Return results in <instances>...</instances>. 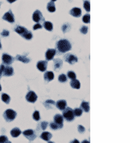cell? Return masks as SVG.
I'll return each mask as SVG.
<instances>
[{"label":"cell","mask_w":130,"mask_h":143,"mask_svg":"<svg viewBox=\"0 0 130 143\" xmlns=\"http://www.w3.org/2000/svg\"><path fill=\"white\" fill-rule=\"evenodd\" d=\"M70 85L72 88H75V89H80V82L76 79L72 80V81L70 82Z\"/></svg>","instance_id":"cell-19"},{"label":"cell","mask_w":130,"mask_h":143,"mask_svg":"<svg viewBox=\"0 0 130 143\" xmlns=\"http://www.w3.org/2000/svg\"><path fill=\"white\" fill-rule=\"evenodd\" d=\"M81 108L85 112L88 113L90 111V105L87 101H82L81 103Z\"/></svg>","instance_id":"cell-21"},{"label":"cell","mask_w":130,"mask_h":143,"mask_svg":"<svg viewBox=\"0 0 130 143\" xmlns=\"http://www.w3.org/2000/svg\"><path fill=\"white\" fill-rule=\"evenodd\" d=\"M10 134H11V135L13 137H17L21 134V131H20V129L19 128H14V129H12L11 130Z\"/></svg>","instance_id":"cell-22"},{"label":"cell","mask_w":130,"mask_h":143,"mask_svg":"<svg viewBox=\"0 0 130 143\" xmlns=\"http://www.w3.org/2000/svg\"><path fill=\"white\" fill-rule=\"evenodd\" d=\"M0 49H2V44H1V42H0Z\"/></svg>","instance_id":"cell-46"},{"label":"cell","mask_w":130,"mask_h":143,"mask_svg":"<svg viewBox=\"0 0 130 143\" xmlns=\"http://www.w3.org/2000/svg\"><path fill=\"white\" fill-rule=\"evenodd\" d=\"M64 59L67 62H68L70 64H74L78 61V59L76 56L71 54H67L64 56Z\"/></svg>","instance_id":"cell-6"},{"label":"cell","mask_w":130,"mask_h":143,"mask_svg":"<svg viewBox=\"0 0 130 143\" xmlns=\"http://www.w3.org/2000/svg\"><path fill=\"white\" fill-rule=\"evenodd\" d=\"M67 76L69 79L71 80H74V79H76V74L75 73L72 72V71H69L68 73H67Z\"/></svg>","instance_id":"cell-33"},{"label":"cell","mask_w":130,"mask_h":143,"mask_svg":"<svg viewBox=\"0 0 130 143\" xmlns=\"http://www.w3.org/2000/svg\"><path fill=\"white\" fill-rule=\"evenodd\" d=\"M56 54V50L54 49H49L46 52V59L47 61H49L54 59V56Z\"/></svg>","instance_id":"cell-12"},{"label":"cell","mask_w":130,"mask_h":143,"mask_svg":"<svg viewBox=\"0 0 130 143\" xmlns=\"http://www.w3.org/2000/svg\"><path fill=\"white\" fill-rule=\"evenodd\" d=\"M63 118H64L67 121H72L75 119V114L72 109L69 107H66L63 110Z\"/></svg>","instance_id":"cell-2"},{"label":"cell","mask_w":130,"mask_h":143,"mask_svg":"<svg viewBox=\"0 0 130 143\" xmlns=\"http://www.w3.org/2000/svg\"><path fill=\"white\" fill-rule=\"evenodd\" d=\"M62 64H63V63H62V61H61V59H54V66L55 70H60L61 68V66H62Z\"/></svg>","instance_id":"cell-20"},{"label":"cell","mask_w":130,"mask_h":143,"mask_svg":"<svg viewBox=\"0 0 130 143\" xmlns=\"http://www.w3.org/2000/svg\"><path fill=\"white\" fill-rule=\"evenodd\" d=\"M47 64H48V62L46 61H39L37 63V68L41 72H45L47 68Z\"/></svg>","instance_id":"cell-13"},{"label":"cell","mask_w":130,"mask_h":143,"mask_svg":"<svg viewBox=\"0 0 130 143\" xmlns=\"http://www.w3.org/2000/svg\"><path fill=\"white\" fill-rule=\"evenodd\" d=\"M50 127L52 129H54V130H57L58 129H59V127L57 124H55L54 122H51L50 124Z\"/></svg>","instance_id":"cell-35"},{"label":"cell","mask_w":130,"mask_h":143,"mask_svg":"<svg viewBox=\"0 0 130 143\" xmlns=\"http://www.w3.org/2000/svg\"><path fill=\"white\" fill-rule=\"evenodd\" d=\"M15 31H16V33H17L20 34L22 37H23L24 35L27 33V31H28L25 27H22V26H19V25L16 27V28L15 29Z\"/></svg>","instance_id":"cell-15"},{"label":"cell","mask_w":130,"mask_h":143,"mask_svg":"<svg viewBox=\"0 0 130 143\" xmlns=\"http://www.w3.org/2000/svg\"><path fill=\"white\" fill-rule=\"evenodd\" d=\"M57 107L58 109L63 111L66 107H67V101L65 100H60L57 102Z\"/></svg>","instance_id":"cell-16"},{"label":"cell","mask_w":130,"mask_h":143,"mask_svg":"<svg viewBox=\"0 0 130 143\" xmlns=\"http://www.w3.org/2000/svg\"><path fill=\"white\" fill-rule=\"evenodd\" d=\"M2 19L7 21L9 23H15V17H14V15L12 12L11 9H10L7 12H6L4 15V16L2 17Z\"/></svg>","instance_id":"cell-7"},{"label":"cell","mask_w":130,"mask_h":143,"mask_svg":"<svg viewBox=\"0 0 130 143\" xmlns=\"http://www.w3.org/2000/svg\"><path fill=\"white\" fill-rule=\"evenodd\" d=\"M15 1H17V0H7V2L9 3H13V2H15Z\"/></svg>","instance_id":"cell-43"},{"label":"cell","mask_w":130,"mask_h":143,"mask_svg":"<svg viewBox=\"0 0 130 143\" xmlns=\"http://www.w3.org/2000/svg\"><path fill=\"white\" fill-rule=\"evenodd\" d=\"M88 27H86V26H82V27L80 28V32L82 33H83V34H86V33H88Z\"/></svg>","instance_id":"cell-37"},{"label":"cell","mask_w":130,"mask_h":143,"mask_svg":"<svg viewBox=\"0 0 130 143\" xmlns=\"http://www.w3.org/2000/svg\"><path fill=\"white\" fill-rule=\"evenodd\" d=\"M54 78V74L51 71H49L46 72V73L44 74V80L46 82H50L53 80Z\"/></svg>","instance_id":"cell-17"},{"label":"cell","mask_w":130,"mask_h":143,"mask_svg":"<svg viewBox=\"0 0 130 143\" xmlns=\"http://www.w3.org/2000/svg\"><path fill=\"white\" fill-rule=\"evenodd\" d=\"M73 113H74L75 116H80L82 114V108H75V110H73Z\"/></svg>","instance_id":"cell-27"},{"label":"cell","mask_w":130,"mask_h":143,"mask_svg":"<svg viewBox=\"0 0 130 143\" xmlns=\"http://www.w3.org/2000/svg\"><path fill=\"white\" fill-rule=\"evenodd\" d=\"M47 9L50 12H54L56 11V7H55V4L54 2H50L47 4Z\"/></svg>","instance_id":"cell-23"},{"label":"cell","mask_w":130,"mask_h":143,"mask_svg":"<svg viewBox=\"0 0 130 143\" xmlns=\"http://www.w3.org/2000/svg\"><path fill=\"white\" fill-rule=\"evenodd\" d=\"M58 80H59V81L60 82H67V76L65 74H60L59 76V78H58Z\"/></svg>","instance_id":"cell-28"},{"label":"cell","mask_w":130,"mask_h":143,"mask_svg":"<svg viewBox=\"0 0 130 143\" xmlns=\"http://www.w3.org/2000/svg\"><path fill=\"white\" fill-rule=\"evenodd\" d=\"M23 38L27 39V40H31L33 38V34H32V33H31V31H27V33L24 35Z\"/></svg>","instance_id":"cell-32"},{"label":"cell","mask_w":130,"mask_h":143,"mask_svg":"<svg viewBox=\"0 0 130 143\" xmlns=\"http://www.w3.org/2000/svg\"><path fill=\"white\" fill-rule=\"evenodd\" d=\"M25 98L30 103H35V101H37V99H38V96H37V95L33 91H30L26 95Z\"/></svg>","instance_id":"cell-8"},{"label":"cell","mask_w":130,"mask_h":143,"mask_svg":"<svg viewBox=\"0 0 130 143\" xmlns=\"http://www.w3.org/2000/svg\"><path fill=\"white\" fill-rule=\"evenodd\" d=\"M57 48L59 52L66 53V52L71 50L72 45L69 41H67L66 39H62V40H59L57 43Z\"/></svg>","instance_id":"cell-1"},{"label":"cell","mask_w":130,"mask_h":143,"mask_svg":"<svg viewBox=\"0 0 130 143\" xmlns=\"http://www.w3.org/2000/svg\"><path fill=\"white\" fill-rule=\"evenodd\" d=\"M4 64H1V65H0V78H1L2 75V72H3V70H4Z\"/></svg>","instance_id":"cell-42"},{"label":"cell","mask_w":130,"mask_h":143,"mask_svg":"<svg viewBox=\"0 0 130 143\" xmlns=\"http://www.w3.org/2000/svg\"><path fill=\"white\" fill-rule=\"evenodd\" d=\"M41 128H42L43 130H45L46 129V127H48V122H46V121H43L42 123L41 124Z\"/></svg>","instance_id":"cell-39"},{"label":"cell","mask_w":130,"mask_h":143,"mask_svg":"<svg viewBox=\"0 0 130 143\" xmlns=\"http://www.w3.org/2000/svg\"><path fill=\"white\" fill-rule=\"evenodd\" d=\"M69 14H70L71 15L74 16V17H80L81 14H82V11H81V9L80 8L74 7L70 10Z\"/></svg>","instance_id":"cell-14"},{"label":"cell","mask_w":130,"mask_h":143,"mask_svg":"<svg viewBox=\"0 0 130 143\" xmlns=\"http://www.w3.org/2000/svg\"><path fill=\"white\" fill-rule=\"evenodd\" d=\"M52 2H55V1H57V0H51Z\"/></svg>","instance_id":"cell-48"},{"label":"cell","mask_w":130,"mask_h":143,"mask_svg":"<svg viewBox=\"0 0 130 143\" xmlns=\"http://www.w3.org/2000/svg\"><path fill=\"white\" fill-rule=\"evenodd\" d=\"M23 135L24 136L27 138L29 141H33L35 138L36 137V135L35 134V132L32 129H27L25 131H23Z\"/></svg>","instance_id":"cell-5"},{"label":"cell","mask_w":130,"mask_h":143,"mask_svg":"<svg viewBox=\"0 0 130 143\" xmlns=\"http://www.w3.org/2000/svg\"><path fill=\"white\" fill-rule=\"evenodd\" d=\"M43 27H45V29L47 30V31H51L52 30H53V24L51 23V22L46 21V22H44V24H43Z\"/></svg>","instance_id":"cell-25"},{"label":"cell","mask_w":130,"mask_h":143,"mask_svg":"<svg viewBox=\"0 0 130 143\" xmlns=\"http://www.w3.org/2000/svg\"><path fill=\"white\" fill-rule=\"evenodd\" d=\"M54 101H51V100H48V101H46V102H45V106H46V107L47 108L49 107L50 105H54Z\"/></svg>","instance_id":"cell-36"},{"label":"cell","mask_w":130,"mask_h":143,"mask_svg":"<svg viewBox=\"0 0 130 143\" xmlns=\"http://www.w3.org/2000/svg\"><path fill=\"white\" fill-rule=\"evenodd\" d=\"M78 131H79L80 133H84L85 131V129L82 125H79L78 126Z\"/></svg>","instance_id":"cell-40"},{"label":"cell","mask_w":130,"mask_h":143,"mask_svg":"<svg viewBox=\"0 0 130 143\" xmlns=\"http://www.w3.org/2000/svg\"><path fill=\"white\" fill-rule=\"evenodd\" d=\"M15 59L12 58L10 55H9L7 54H4L2 55V61H3V63L7 64V65H10L13 62Z\"/></svg>","instance_id":"cell-10"},{"label":"cell","mask_w":130,"mask_h":143,"mask_svg":"<svg viewBox=\"0 0 130 143\" xmlns=\"http://www.w3.org/2000/svg\"><path fill=\"white\" fill-rule=\"evenodd\" d=\"M90 15L89 14L87 15H85L82 17V21L84 22L85 23H90Z\"/></svg>","instance_id":"cell-30"},{"label":"cell","mask_w":130,"mask_h":143,"mask_svg":"<svg viewBox=\"0 0 130 143\" xmlns=\"http://www.w3.org/2000/svg\"><path fill=\"white\" fill-rule=\"evenodd\" d=\"M9 35H10V32L7 30H4L2 31V33H1V35L3 36V37H7Z\"/></svg>","instance_id":"cell-38"},{"label":"cell","mask_w":130,"mask_h":143,"mask_svg":"<svg viewBox=\"0 0 130 143\" xmlns=\"http://www.w3.org/2000/svg\"><path fill=\"white\" fill-rule=\"evenodd\" d=\"M2 90V86H1V85H0V91Z\"/></svg>","instance_id":"cell-47"},{"label":"cell","mask_w":130,"mask_h":143,"mask_svg":"<svg viewBox=\"0 0 130 143\" xmlns=\"http://www.w3.org/2000/svg\"><path fill=\"white\" fill-rule=\"evenodd\" d=\"M0 142H10V141H9V139L8 138L6 137V136L4 135H2V136H0Z\"/></svg>","instance_id":"cell-34"},{"label":"cell","mask_w":130,"mask_h":143,"mask_svg":"<svg viewBox=\"0 0 130 143\" xmlns=\"http://www.w3.org/2000/svg\"><path fill=\"white\" fill-rule=\"evenodd\" d=\"M71 142H79V141L77 139H74L73 141H72Z\"/></svg>","instance_id":"cell-44"},{"label":"cell","mask_w":130,"mask_h":143,"mask_svg":"<svg viewBox=\"0 0 130 143\" xmlns=\"http://www.w3.org/2000/svg\"><path fill=\"white\" fill-rule=\"evenodd\" d=\"M63 116L60 114H57L55 115L54 118V122L55 124H57L59 127V129H61L63 127Z\"/></svg>","instance_id":"cell-9"},{"label":"cell","mask_w":130,"mask_h":143,"mask_svg":"<svg viewBox=\"0 0 130 143\" xmlns=\"http://www.w3.org/2000/svg\"><path fill=\"white\" fill-rule=\"evenodd\" d=\"M51 137H52V135L50 132H48V131L43 132L42 134L41 135V138L43 140H45V141H47V142L50 141Z\"/></svg>","instance_id":"cell-18"},{"label":"cell","mask_w":130,"mask_h":143,"mask_svg":"<svg viewBox=\"0 0 130 143\" xmlns=\"http://www.w3.org/2000/svg\"><path fill=\"white\" fill-rule=\"evenodd\" d=\"M82 142H89V141H87V140H84Z\"/></svg>","instance_id":"cell-45"},{"label":"cell","mask_w":130,"mask_h":143,"mask_svg":"<svg viewBox=\"0 0 130 143\" xmlns=\"http://www.w3.org/2000/svg\"><path fill=\"white\" fill-rule=\"evenodd\" d=\"M2 100L3 102H4L5 103L9 104L10 103V97L9 95L6 94V93H3L2 95Z\"/></svg>","instance_id":"cell-26"},{"label":"cell","mask_w":130,"mask_h":143,"mask_svg":"<svg viewBox=\"0 0 130 143\" xmlns=\"http://www.w3.org/2000/svg\"><path fill=\"white\" fill-rule=\"evenodd\" d=\"M16 116H17L16 111L12 110V109H7L4 113V119L6 120V121H7V122L12 121L16 118Z\"/></svg>","instance_id":"cell-3"},{"label":"cell","mask_w":130,"mask_h":143,"mask_svg":"<svg viewBox=\"0 0 130 143\" xmlns=\"http://www.w3.org/2000/svg\"><path fill=\"white\" fill-rule=\"evenodd\" d=\"M33 119L35 120V121H39V120H40V113H39V111H34L33 114Z\"/></svg>","instance_id":"cell-31"},{"label":"cell","mask_w":130,"mask_h":143,"mask_svg":"<svg viewBox=\"0 0 130 143\" xmlns=\"http://www.w3.org/2000/svg\"><path fill=\"white\" fill-rule=\"evenodd\" d=\"M13 74H14V70H13V68L12 66H4V70H3V72H2V74L4 76L10 77V76L13 75Z\"/></svg>","instance_id":"cell-11"},{"label":"cell","mask_w":130,"mask_h":143,"mask_svg":"<svg viewBox=\"0 0 130 143\" xmlns=\"http://www.w3.org/2000/svg\"><path fill=\"white\" fill-rule=\"evenodd\" d=\"M42 28V25H41L40 23H37L34 26H33V30L35 31V30H37V29H41Z\"/></svg>","instance_id":"cell-41"},{"label":"cell","mask_w":130,"mask_h":143,"mask_svg":"<svg viewBox=\"0 0 130 143\" xmlns=\"http://www.w3.org/2000/svg\"><path fill=\"white\" fill-rule=\"evenodd\" d=\"M33 20L35 23H40V22L44 23V21H45V19H44V17L43 16L42 13L40 12L39 10L35 11L33 15Z\"/></svg>","instance_id":"cell-4"},{"label":"cell","mask_w":130,"mask_h":143,"mask_svg":"<svg viewBox=\"0 0 130 143\" xmlns=\"http://www.w3.org/2000/svg\"><path fill=\"white\" fill-rule=\"evenodd\" d=\"M16 59L17 60H19V61L23 62V63H28V62H30V59L27 58V56H22V55H17Z\"/></svg>","instance_id":"cell-24"},{"label":"cell","mask_w":130,"mask_h":143,"mask_svg":"<svg viewBox=\"0 0 130 143\" xmlns=\"http://www.w3.org/2000/svg\"><path fill=\"white\" fill-rule=\"evenodd\" d=\"M84 8L87 12H90V4L89 1H85L84 2Z\"/></svg>","instance_id":"cell-29"}]
</instances>
